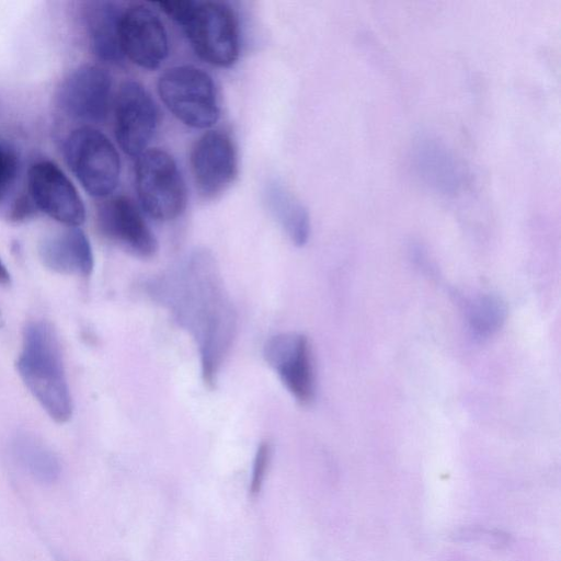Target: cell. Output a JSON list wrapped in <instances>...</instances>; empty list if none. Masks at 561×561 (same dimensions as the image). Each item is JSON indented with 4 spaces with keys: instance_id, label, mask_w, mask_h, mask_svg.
<instances>
[{
    "instance_id": "cell-1",
    "label": "cell",
    "mask_w": 561,
    "mask_h": 561,
    "mask_svg": "<svg viewBox=\"0 0 561 561\" xmlns=\"http://www.w3.org/2000/svg\"><path fill=\"white\" fill-rule=\"evenodd\" d=\"M16 370L24 386L56 423H67L73 411L60 343L55 329L43 320L23 330Z\"/></svg>"
},
{
    "instance_id": "cell-2",
    "label": "cell",
    "mask_w": 561,
    "mask_h": 561,
    "mask_svg": "<svg viewBox=\"0 0 561 561\" xmlns=\"http://www.w3.org/2000/svg\"><path fill=\"white\" fill-rule=\"evenodd\" d=\"M156 4L184 31L192 48L209 65L227 68L240 54L239 23L220 1L168 0Z\"/></svg>"
},
{
    "instance_id": "cell-3",
    "label": "cell",
    "mask_w": 561,
    "mask_h": 561,
    "mask_svg": "<svg viewBox=\"0 0 561 561\" xmlns=\"http://www.w3.org/2000/svg\"><path fill=\"white\" fill-rule=\"evenodd\" d=\"M158 93L165 107L186 126L205 129L219 118L213 78L198 67L182 65L167 69L158 80Z\"/></svg>"
},
{
    "instance_id": "cell-4",
    "label": "cell",
    "mask_w": 561,
    "mask_h": 561,
    "mask_svg": "<svg viewBox=\"0 0 561 561\" xmlns=\"http://www.w3.org/2000/svg\"><path fill=\"white\" fill-rule=\"evenodd\" d=\"M135 186L141 208L158 221L173 220L186 207L184 179L173 157L163 149H146L137 157Z\"/></svg>"
},
{
    "instance_id": "cell-5",
    "label": "cell",
    "mask_w": 561,
    "mask_h": 561,
    "mask_svg": "<svg viewBox=\"0 0 561 561\" xmlns=\"http://www.w3.org/2000/svg\"><path fill=\"white\" fill-rule=\"evenodd\" d=\"M65 160L87 193L108 197L121 175V159L113 142L99 129L81 126L64 144Z\"/></svg>"
},
{
    "instance_id": "cell-6",
    "label": "cell",
    "mask_w": 561,
    "mask_h": 561,
    "mask_svg": "<svg viewBox=\"0 0 561 561\" xmlns=\"http://www.w3.org/2000/svg\"><path fill=\"white\" fill-rule=\"evenodd\" d=\"M158 123V107L148 90L135 80L123 82L114 106V133L121 149L138 157L150 144Z\"/></svg>"
},
{
    "instance_id": "cell-7",
    "label": "cell",
    "mask_w": 561,
    "mask_h": 561,
    "mask_svg": "<svg viewBox=\"0 0 561 561\" xmlns=\"http://www.w3.org/2000/svg\"><path fill=\"white\" fill-rule=\"evenodd\" d=\"M190 165L196 190L204 198L222 194L238 175V154L230 135L221 129L205 131L191 149Z\"/></svg>"
},
{
    "instance_id": "cell-8",
    "label": "cell",
    "mask_w": 561,
    "mask_h": 561,
    "mask_svg": "<svg viewBox=\"0 0 561 561\" xmlns=\"http://www.w3.org/2000/svg\"><path fill=\"white\" fill-rule=\"evenodd\" d=\"M28 195L37 210L66 227H80L85 206L75 185L54 162L37 161L27 174Z\"/></svg>"
},
{
    "instance_id": "cell-9",
    "label": "cell",
    "mask_w": 561,
    "mask_h": 561,
    "mask_svg": "<svg viewBox=\"0 0 561 561\" xmlns=\"http://www.w3.org/2000/svg\"><path fill=\"white\" fill-rule=\"evenodd\" d=\"M121 50L135 65L153 70L169 54V38L160 16L144 4L124 9L119 19Z\"/></svg>"
},
{
    "instance_id": "cell-10",
    "label": "cell",
    "mask_w": 561,
    "mask_h": 561,
    "mask_svg": "<svg viewBox=\"0 0 561 561\" xmlns=\"http://www.w3.org/2000/svg\"><path fill=\"white\" fill-rule=\"evenodd\" d=\"M112 79L108 72L96 65H82L69 72L57 90V102L69 117L101 123L108 113Z\"/></svg>"
},
{
    "instance_id": "cell-11",
    "label": "cell",
    "mask_w": 561,
    "mask_h": 561,
    "mask_svg": "<svg viewBox=\"0 0 561 561\" xmlns=\"http://www.w3.org/2000/svg\"><path fill=\"white\" fill-rule=\"evenodd\" d=\"M264 357L290 394L300 403L314 398L316 382L308 339L299 333L272 336L264 346Z\"/></svg>"
},
{
    "instance_id": "cell-12",
    "label": "cell",
    "mask_w": 561,
    "mask_h": 561,
    "mask_svg": "<svg viewBox=\"0 0 561 561\" xmlns=\"http://www.w3.org/2000/svg\"><path fill=\"white\" fill-rule=\"evenodd\" d=\"M96 222L105 238L138 256L157 252L154 234L138 206L125 195L105 199L98 208Z\"/></svg>"
},
{
    "instance_id": "cell-13",
    "label": "cell",
    "mask_w": 561,
    "mask_h": 561,
    "mask_svg": "<svg viewBox=\"0 0 561 561\" xmlns=\"http://www.w3.org/2000/svg\"><path fill=\"white\" fill-rule=\"evenodd\" d=\"M43 265L62 275L90 276L94 267L91 243L80 227H66L46 234L38 244Z\"/></svg>"
},
{
    "instance_id": "cell-14",
    "label": "cell",
    "mask_w": 561,
    "mask_h": 561,
    "mask_svg": "<svg viewBox=\"0 0 561 561\" xmlns=\"http://www.w3.org/2000/svg\"><path fill=\"white\" fill-rule=\"evenodd\" d=\"M122 11L112 1H92L85 9V25L92 51L107 62H118L121 50L118 26Z\"/></svg>"
},
{
    "instance_id": "cell-15",
    "label": "cell",
    "mask_w": 561,
    "mask_h": 561,
    "mask_svg": "<svg viewBox=\"0 0 561 561\" xmlns=\"http://www.w3.org/2000/svg\"><path fill=\"white\" fill-rule=\"evenodd\" d=\"M264 194L270 211L291 241L304 245L310 233V219L305 206L277 182L268 183Z\"/></svg>"
},
{
    "instance_id": "cell-16",
    "label": "cell",
    "mask_w": 561,
    "mask_h": 561,
    "mask_svg": "<svg viewBox=\"0 0 561 561\" xmlns=\"http://www.w3.org/2000/svg\"><path fill=\"white\" fill-rule=\"evenodd\" d=\"M13 451L20 463L37 480L54 482L60 473L56 455L36 437L21 434L13 442Z\"/></svg>"
},
{
    "instance_id": "cell-17",
    "label": "cell",
    "mask_w": 561,
    "mask_h": 561,
    "mask_svg": "<svg viewBox=\"0 0 561 561\" xmlns=\"http://www.w3.org/2000/svg\"><path fill=\"white\" fill-rule=\"evenodd\" d=\"M506 314V305L499 296L491 294L479 296L469 305L470 331L478 340L488 339L501 329Z\"/></svg>"
},
{
    "instance_id": "cell-18",
    "label": "cell",
    "mask_w": 561,
    "mask_h": 561,
    "mask_svg": "<svg viewBox=\"0 0 561 561\" xmlns=\"http://www.w3.org/2000/svg\"><path fill=\"white\" fill-rule=\"evenodd\" d=\"M19 173V158L15 150L0 140V202L14 185Z\"/></svg>"
},
{
    "instance_id": "cell-19",
    "label": "cell",
    "mask_w": 561,
    "mask_h": 561,
    "mask_svg": "<svg viewBox=\"0 0 561 561\" xmlns=\"http://www.w3.org/2000/svg\"><path fill=\"white\" fill-rule=\"evenodd\" d=\"M270 445L267 443H262L256 450L253 462L252 478L250 483V493L252 495L257 494L261 490L265 472L270 462Z\"/></svg>"
},
{
    "instance_id": "cell-20",
    "label": "cell",
    "mask_w": 561,
    "mask_h": 561,
    "mask_svg": "<svg viewBox=\"0 0 561 561\" xmlns=\"http://www.w3.org/2000/svg\"><path fill=\"white\" fill-rule=\"evenodd\" d=\"M37 208L30 195L20 196L9 209L8 217L11 221L21 222L30 219Z\"/></svg>"
},
{
    "instance_id": "cell-21",
    "label": "cell",
    "mask_w": 561,
    "mask_h": 561,
    "mask_svg": "<svg viewBox=\"0 0 561 561\" xmlns=\"http://www.w3.org/2000/svg\"><path fill=\"white\" fill-rule=\"evenodd\" d=\"M11 284V275L8 271L5 264L2 262L0 257V285H10Z\"/></svg>"
},
{
    "instance_id": "cell-22",
    "label": "cell",
    "mask_w": 561,
    "mask_h": 561,
    "mask_svg": "<svg viewBox=\"0 0 561 561\" xmlns=\"http://www.w3.org/2000/svg\"><path fill=\"white\" fill-rule=\"evenodd\" d=\"M3 324H4V318H3V314H2V312L0 310V328H2Z\"/></svg>"
}]
</instances>
